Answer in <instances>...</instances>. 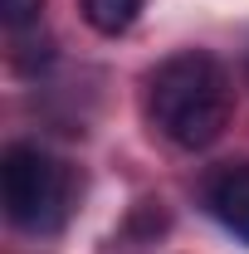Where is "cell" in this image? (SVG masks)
I'll return each mask as SVG.
<instances>
[{
	"label": "cell",
	"mask_w": 249,
	"mask_h": 254,
	"mask_svg": "<svg viewBox=\"0 0 249 254\" xmlns=\"http://www.w3.org/2000/svg\"><path fill=\"white\" fill-rule=\"evenodd\" d=\"M147 113H152L156 132L186 152H200L220 142V132L230 127L235 113V88L220 59L190 49L176 54L147 78Z\"/></svg>",
	"instance_id": "obj_1"
},
{
	"label": "cell",
	"mask_w": 249,
	"mask_h": 254,
	"mask_svg": "<svg viewBox=\"0 0 249 254\" xmlns=\"http://www.w3.org/2000/svg\"><path fill=\"white\" fill-rule=\"evenodd\" d=\"M68 195H73V181H68V166L59 157H49L34 142L5 147V157H0V200H5L10 225H20L30 235H54L68 220Z\"/></svg>",
	"instance_id": "obj_2"
},
{
	"label": "cell",
	"mask_w": 249,
	"mask_h": 254,
	"mask_svg": "<svg viewBox=\"0 0 249 254\" xmlns=\"http://www.w3.org/2000/svg\"><path fill=\"white\" fill-rule=\"evenodd\" d=\"M205 205L235 240L249 245V161H225L205 181Z\"/></svg>",
	"instance_id": "obj_3"
},
{
	"label": "cell",
	"mask_w": 249,
	"mask_h": 254,
	"mask_svg": "<svg viewBox=\"0 0 249 254\" xmlns=\"http://www.w3.org/2000/svg\"><path fill=\"white\" fill-rule=\"evenodd\" d=\"M147 0H83V20L93 25L98 34H127L137 25Z\"/></svg>",
	"instance_id": "obj_4"
},
{
	"label": "cell",
	"mask_w": 249,
	"mask_h": 254,
	"mask_svg": "<svg viewBox=\"0 0 249 254\" xmlns=\"http://www.w3.org/2000/svg\"><path fill=\"white\" fill-rule=\"evenodd\" d=\"M39 10H44V0H0V20L10 25V30H25L39 20Z\"/></svg>",
	"instance_id": "obj_5"
}]
</instances>
